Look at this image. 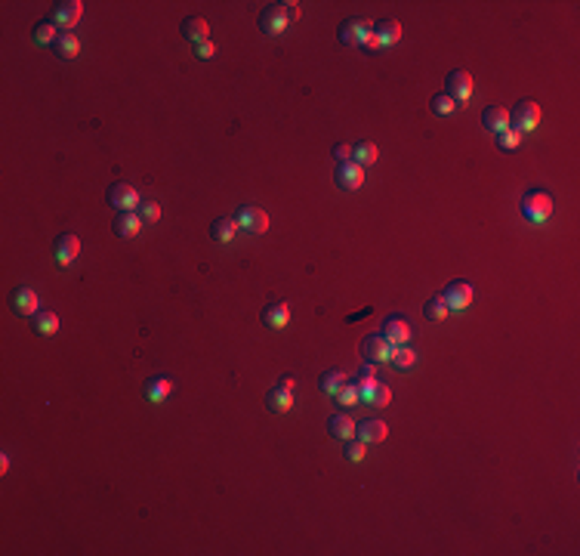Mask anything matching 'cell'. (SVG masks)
<instances>
[{
    "label": "cell",
    "mask_w": 580,
    "mask_h": 556,
    "mask_svg": "<svg viewBox=\"0 0 580 556\" xmlns=\"http://www.w3.org/2000/svg\"><path fill=\"white\" fill-rule=\"evenodd\" d=\"M522 216L528 222H534V226L546 222L549 216H553V195H546V192H540V189L524 192V198H522Z\"/></svg>",
    "instance_id": "6da1fadb"
},
{
    "label": "cell",
    "mask_w": 580,
    "mask_h": 556,
    "mask_svg": "<svg viewBox=\"0 0 580 556\" xmlns=\"http://www.w3.org/2000/svg\"><path fill=\"white\" fill-rule=\"evenodd\" d=\"M337 37L346 43V47H370V37H374V25L367 22V19H346L343 25H339Z\"/></svg>",
    "instance_id": "7a4b0ae2"
},
{
    "label": "cell",
    "mask_w": 580,
    "mask_h": 556,
    "mask_svg": "<svg viewBox=\"0 0 580 556\" xmlns=\"http://www.w3.org/2000/svg\"><path fill=\"white\" fill-rule=\"evenodd\" d=\"M509 124L518 130V133H528V130H537V124H540V105H537L534 99H522V102H518L516 108H512Z\"/></svg>",
    "instance_id": "3957f363"
},
{
    "label": "cell",
    "mask_w": 580,
    "mask_h": 556,
    "mask_svg": "<svg viewBox=\"0 0 580 556\" xmlns=\"http://www.w3.org/2000/svg\"><path fill=\"white\" fill-rule=\"evenodd\" d=\"M234 222H238V229H247V232L259 235L269 229V213L259 210L256 204H244V207L238 210V216H234Z\"/></svg>",
    "instance_id": "277c9868"
},
{
    "label": "cell",
    "mask_w": 580,
    "mask_h": 556,
    "mask_svg": "<svg viewBox=\"0 0 580 556\" xmlns=\"http://www.w3.org/2000/svg\"><path fill=\"white\" fill-rule=\"evenodd\" d=\"M398 37H401V22H398V19H380V22L374 25V37H370L367 49L392 47V43H398Z\"/></svg>",
    "instance_id": "5b68a950"
},
{
    "label": "cell",
    "mask_w": 580,
    "mask_h": 556,
    "mask_svg": "<svg viewBox=\"0 0 580 556\" xmlns=\"http://www.w3.org/2000/svg\"><path fill=\"white\" fill-rule=\"evenodd\" d=\"M108 204L114 210H136L139 207V192L133 189V185H127V183H114V185H108Z\"/></svg>",
    "instance_id": "8992f818"
},
{
    "label": "cell",
    "mask_w": 580,
    "mask_h": 556,
    "mask_svg": "<svg viewBox=\"0 0 580 556\" xmlns=\"http://www.w3.org/2000/svg\"><path fill=\"white\" fill-rule=\"evenodd\" d=\"M448 96L454 99L457 105L466 102V99L472 96V74L463 71V68H454V71L448 74Z\"/></svg>",
    "instance_id": "52a82bcc"
},
{
    "label": "cell",
    "mask_w": 580,
    "mask_h": 556,
    "mask_svg": "<svg viewBox=\"0 0 580 556\" xmlns=\"http://www.w3.org/2000/svg\"><path fill=\"white\" fill-rule=\"evenodd\" d=\"M80 12H84V3L80 0H62V3L53 6V22L59 25L62 31H71L77 25Z\"/></svg>",
    "instance_id": "ba28073f"
},
{
    "label": "cell",
    "mask_w": 580,
    "mask_h": 556,
    "mask_svg": "<svg viewBox=\"0 0 580 556\" xmlns=\"http://www.w3.org/2000/svg\"><path fill=\"white\" fill-rule=\"evenodd\" d=\"M444 303H448V309L450 312H463V309L472 303V284H466V281H450L448 284V290H444Z\"/></svg>",
    "instance_id": "9c48e42d"
},
{
    "label": "cell",
    "mask_w": 580,
    "mask_h": 556,
    "mask_svg": "<svg viewBox=\"0 0 580 556\" xmlns=\"http://www.w3.org/2000/svg\"><path fill=\"white\" fill-rule=\"evenodd\" d=\"M337 185L339 189H346V192H352V189H361L364 185V167H358L355 161H339V167H337Z\"/></svg>",
    "instance_id": "30bf717a"
},
{
    "label": "cell",
    "mask_w": 580,
    "mask_h": 556,
    "mask_svg": "<svg viewBox=\"0 0 580 556\" xmlns=\"http://www.w3.org/2000/svg\"><path fill=\"white\" fill-rule=\"evenodd\" d=\"M361 352H364V358H367V362H389V358H392V352H395V346L389 343L383 334H374V337H364Z\"/></svg>",
    "instance_id": "8fae6325"
},
{
    "label": "cell",
    "mask_w": 580,
    "mask_h": 556,
    "mask_svg": "<svg viewBox=\"0 0 580 556\" xmlns=\"http://www.w3.org/2000/svg\"><path fill=\"white\" fill-rule=\"evenodd\" d=\"M53 253H56V263H59V266L74 263V259H77V253H80V238H77V235H71V232L59 235V238H56Z\"/></svg>",
    "instance_id": "7c38bea8"
},
{
    "label": "cell",
    "mask_w": 580,
    "mask_h": 556,
    "mask_svg": "<svg viewBox=\"0 0 580 556\" xmlns=\"http://www.w3.org/2000/svg\"><path fill=\"white\" fill-rule=\"evenodd\" d=\"M383 337L392 346H404L407 340H411V325H407L401 315H389V318L383 321Z\"/></svg>",
    "instance_id": "4fadbf2b"
},
{
    "label": "cell",
    "mask_w": 580,
    "mask_h": 556,
    "mask_svg": "<svg viewBox=\"0 0 580 556\" xmlns=\"http://www.w3.org/2000/svg\"><path fill=\"white\" fill-rule=\"evenodd\" d=\"M358 393H361V402H364V405H374V408L389 405V399H392V389H389L386 383H380V380L361 383V386H358Z\"/></svg>",
    "instance_id": "5bb4252c"
},
{
    "label": "cell",
    "mask_w": 580,
    "mask_h": 556,
    "mask_svg": "<svg viewBox=\"0 0 580 556\" xmlns=\"http://www.w3.org/2000/svg\"><path fill=\"white\" fill-rule=\"evenodd\" d=\"M287 19H284V12L278 10V3H271V6H265L263 12H259V28L265 31V34H281L284 28H287Z\"/></svg>",
    "instance_id": "9a60e30c"
},
{
    "label": "cell",
    "mask_w": 580,
    "mask_h": 556,
    "mask_svg": "<svg viewBox=\"0 0 580 556\" xmlns=\"http://www.w3.org/2000/svg\"><path fill=\"white\" fill-rule=\"evenodd\" d=\"M481 124L491 133H503V130H509V111L503 105H491V108L481 111Z\"/></svg>",
    "instance_id": "2e32d148"
},
{
    "label": "cell",
    "mask_w": 580,
    "mask_h": 556,
    "mask_svg": "<svg viewBox=\"0 0 580 556\" xmlns=\"http://www.w3.org/2000/svg\"><path fill=\"white\" fill-rule=\"evenodd\" d=\"M111 229H114V235H121V238H133V235H139L142 220L136 210H123V213L114 216V226Z\"/></svg>",
    "instance_id": "e0dca14e"
},
{
    "label": "cell",
    "mask_w": 580,
    "mask_h": 556,
    "mask_svg": "<svg viewBox=\"0 0 580 556\" xmlns=\"http://www.w3.org/2000/svg\"><path fill=\"white\" fill-rule=\"evenodd\" d=\"M37 303H40V300H37V294L31 288H25V284L12 290V309H16L19 315H34Z\"/></svg>",
    "instance_id": "ac0fdd59"
},
{
    "label": "cell",
    "mask_w": 580,
    "mask_h": 556,
    "mask_svg": "<svg viewBox=\"0 0 580 556\" xmlns=\"http://www.w3.org/2000/svg\"><path fill=\"white\" fill-rule=\"evenodd\" d=\"M355 432H358V439H361L364 445H367V442H383V439H386V424H383L380 417H370V420H364V424H355Z\"/></svg>",
    "instance_id": "d6986e66"
},
{
    "label": "cell",
    "mask_w": 580,
    "mask_h": 556,
    "mask_svg": "<svg viewBox=\"0 0 580 556\" xmlns=\"http://www.w3.org/2000/svg\"><path fill=\"white\" fill-rule=\"evenodd\" d=\"M210 25H207V19H201V16H191V19H185L182 22V37L189 43H201V40H210Z\"/></svg>",
    "instance_id": "ffe728a7"
},
{
    "label": "cell",
    "mask_w": 580,
    "mask_h": 556,
    "mask_svg": "<svg viewBox=\"0 0 580 556\" xmlns=\"http://www.w3.org/2000/svg\"><path fill=\"white\" fill-rule=\"evenodd\" d=\"M265 405H269L271 411H290V408H293V389H284L281 383H278L275 389L265 393Z\"/></svg>",
    "instance_id": "44dd1931"
},
{
    "label": "cell",
    "mask_w": 580,
    "mask_h": 556,
    "mask_svg": "<svg viewBox=\"0 0 580 556\" xmlns=\"http://www.w3.org/2000/svg\"><path fill=\"white\" fill-rule=\"evenodd\" d=\"M263 321H265V327H284L290 321V309H287V303H269V306L263 309Z\"/></svg>",
    "instance_id": "7402d4cb"
},
{
    "label": "cell",
    "mask_w": 580,
    "mask_h": 556,
    "mask_svg": "<svg viewBox=\"0 0 580 556\" xmlns=\"http://www.w3.org/2000/svg\"><path fill=\"white\" fill-rule=\"evenodd\" d=\"M53 49H56V56H59V59H74V56L80 53V40L71 34V31H62V34L56 37Z\"/></svg>",
    "instance_id": "603a6c76"
},
{
    "label": "cell",
    "mask_w": 580,
    "mask_h": 556,
    "mask_svg": "<svg viewBox=\"0 0 580 556\" xmlns=\"http://www.w3.org/2000/svg\"><path fill=\"white\" fill-rule=\"evenodd\" d=\"M173 393V380L170 377H152L145 383V395L148 402H167V395Z\"/></svg>",
    "instance_id": "cb8c5ba5"
},
{
    "label": "cell",
    "mask_w": 580,
    "mask_h": 556,
    "mask_svg": "<svg viewBox=\"0 0 580 556\" xmlns=\"http://www.w3.org/2000/svg\"><path fill=\"white\" fill-rule=\"evenodd\" d=\"M327 430H330V436H337V439L355 436V424H352V417H346V414H333V417L327 420Z\"/></svg>",
    "instance_id": "d4e9b609"
},
{
    "label": "cell",
    "mask_w": 580,
    "mask_h": 556,
    "mask_svg": "<svg viewBox=\"0 0 580 556\" xmlns=\"http://www.w3.org/2000/svg\"><path fill=\"white\" fill-rule=\"evenodd\" d=\"M234 232H238V222L228 220V216H222V220H216L213 226H210V235H213V241H219V244H228V241L234 238Z\"/></svg>",
    "instance_id": "484cf974"
},
{
    "label": "cell",
    "mask_w": 580,
    "mask_h": 556,
    "mask_svg": "<svg viewBox=\"0 0 580 556\" xmlns=\"http://www.w3.org/2000/svg\"><path fill=\"white\" fill-rule=\"evenodd\" d=\"M376 154H380V152H376L374 142H358V146H352V158L349 161H355L358 167H370L376 161Z\"/></svg>",
    "instance_id": "4316f807"
},
{
    "label": "cell",
    "mask_w": 580,
    "mask_h": 556,
    "mask_svg": "<svg viewBox=\"0 0 580 556\" xmlns=\"http://www.w3.org/2000/svg\"><path fill=\"white\" fill-rule=\"evenodd\" d=\"M34 331L43 334V337L56 334V331H59V315L49 312V309H43V312H34Z\"/></svg>",
    "instance_id": "83f0119b"
},
{
    "label": "cell",
    "mask_w": 580,
    "mask_h": 556,
    "mask_svg": "<svg viewBox=\"0 0 580 556\" xmlns=\"http://www.w3.org/2000/svg\"><path fill=\"white\" fill-rule=\"evenodd\" d=\"M343 383H346L343 371H324L321 380H318V386H321V393H324V395H337L339 389H343Z\"/></svg>",
    "instance_id": "f1b7e54d"
},
{
    "label": "cell",
    "mask_w": 580,
    "mask_h": 556,
    "mask_svg": "<svg viewBox=\"0 0 580 556\" xmlns=\"http://www.w3.org/2000/svg\"><path fill=\"white\" fill-rule=\"evenodd\" d=\"M62 31H56V22H37L34 25V43H40V47H53L56 37H59Z\"/></svg>",
    "instance_id": "f546056e"
},
{
    "label": "cell",
    "mask_w": 580,
    "mask_h": 556,
    "mask_svg": "<svg viewBox=\"0 0 580 556\" xmlns=\"http://www.w3.org/2000/svg\"><path fill=\"white\" fill-rule=\"evenodd\" d=\"M448 312H450V309H448V303H444V297H432V300L423 306V315L429 321H444V318H448Z\"/></svg>",
    "instance_id": "4dcf8cb0"
},
{
    "label": "cell",
    "mask_w": 580,
    "mask_h": 556,
    "mask_svg": "<svg viewBox=\"0 0 580 556\" xmlns=\"http://www.w3.org/2000/svg\"><path fill=\"white\" fill-rule=\"evenodd\" d=\"M361 402V393H358V383H343V389L337 393V405L343 408H352Z\"/></svg>",
    "instance_id": "1f68e13d"
},
{
    "label": "cell",
    "mask_w": 580,
    "mask_h": 556,
    "mask_svg": "<svg viewBox=\"0 0 580 556\" xmlns=\"http://www.w3.org/2000/svg\"><path fill=\"white\" fill-rule=\"evenodd\" d=\"M518 146H522V133H518V130H503V133H497V148L516 152Z\"/></svg>",
    "instance_id": "d6a6232c"
},
{
    "label": "cell",
    "mask_w": 580,
    "mask_h": 556,
    "mask_svg": "<svg viewBox=\"0 0 580 556\" xmlns=\"http://www.w3.org/2000/svg\"><path fill=\"white\" fill-rule=\"evenodd\" d=\"M413 362H417V352H413L411 346H398V349L392 352V364H395V368L404 371V368H411Z\"/></svg>",
    "instance_id": "836d02e7"
},
{
    "label": "cell",
    "mask_w": 580,
    "mask_h": 556,
    "mask_svg": "<svg viewBox=\"0 0 580 556\" xmlns=\"http://www.w3.org/2000/svg\"><path fill=\"white\" fill-rule=\"evenodd\" d=\"M432 111H435V115H454L457 111V102L454 99L448 96V93H438V96H432Z\"/></svg>",
    "instance_id": "e575fe53"
},
{
    "label": "cell",
    "mask_w": 580,
    "mask_h": 556,
    "mask_svg": "<svg viewBox=\"0 0 580 556\" xmlns=\"http://www.w3.org/2000/svg\"><path fill=\"white\" fill-rule=\"evenodd\" d=\"M136 213H139L142 222H158L160 220V204L158 201H142L139 207H136Z\"/></svg>",
    "instance_id": "d590c367"
},
{
    "label": "cell",
    "mask_w": 580,
    "mask_h": 556,
    "mask_svg": "<svg viewBox=\"0 0 580 556\" xmlns=\"http://www.w3.org/2000/svg\"><path fill=\"white\" fill-rule=\"evenodd\" d=\"M278 10L284 12L287 22H296V19H300V3H296V0H284V3H278Z\"/></svg>",
    "instance_id": "8d00e7d4"
},
{
    "label": "cell",
    "mask_w": 580,
    "mask_h": 556,
    "mask_svg": "<svg viewBox=\"0 0 580 556\" xmlns=\"http://www.w3.org/2000/svg\"><path fill=\"white\" fill-rule=\"evenodd\" d=\"M195 56H197V59H213V56H216V43L213 40L195 43Z\"/></svg>",
    "instance_id": "74e56055"
},
{
    "label": "cell",
    "mask_w": 580,
    "mask_h": 556,
    "mask_svg": "<svg viewBox=\"0 0 580 556\" xmlns=\"http://www.w3.org/2000/svg\"><path fill=\"white\" fill-rule=\"evenodd\" d=\"M364 454H367V451H364V442H361V439H358V442H349V445H346V457H349V461H361Z\"/></svg>",
    "instance_id": "f35d334b"
},
{
    "label": "cell",
    "mask_w": 580,
    "mask_h": 556,
    "mask_svg": "<svg viewBox=\"0 0 580 556\" xmlns=\"http://www.w3.org/2000/svg\"><path fill=\"white\" fill-rule=\"evenodd\" d=\"M333 158H337V161H349V158H352V146H346V142H337V146H333Z\"/></svg>",
    "instance_id": "ab89813d"
},
{
    "label": "cell",
    "mask_w": 580,
    "mask_h": 556,
    "mask_svg": "<svg viewBox=\"0 0 580 556\" xmlns=\"http://www.w3.org/2000/svg\"><path fill=\"white\" fill-rule=\"evenodd\" d=\"M358 377H361V380H358V386H361V383H370V380H376V377H374V362L361 364V371H358Z\"/></svg>",
    "instance_id": "60d3db41"
},
{
    "label": "cell",
    "mask_w": 580,
    "mask_h": 556,
    "mask_svg": "<svg viewBox=\"0 0 580 556\" xmlns=\"http://www.w3.org/2000/svg\"><path fill=\"white\" fill-rule=\"evenodd\" d=\"M281 386H284V389H293V386H296V377H290V374L281 377Z\"/></svg>",
    "instance_id": "b9f144b4"
},
{
    "label": "cell",
    "mask_w": 580,
    "mask_h": 556,
    "mask_svg": "<svg viewBox=\"0 0 580 556\" xmlns=\"http://www.w3.org/2000/svg\"><path fill=\"white\" fill-rule=\"evenodd\" d=\"M6 470H10V457L3 454V457H0V473H6Z\"/></svg>",
    "instance_id": "7bdbcfd3"
}]
</instances>
